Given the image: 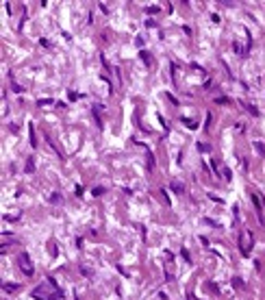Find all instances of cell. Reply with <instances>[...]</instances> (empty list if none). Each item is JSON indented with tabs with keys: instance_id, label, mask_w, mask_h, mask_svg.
Here are the masks:
<instances>
[{
	"instance_id": "6",
	"label": "cell",
	"mask_w": 265,
	"mask_h": 300,
	"mask_svg": "<svg viewBox=\"0 0 265 300\" xmlns=\"http://www.w3.org/2000/svg\"><path fill=\"white\" fill-rule=\"evenodd\" d=\"M254 148H257V152H261V154H263V144H259V141H257V144H254Z\"/></svg>"
},
{
	"instance_id": "3",
	"label": "cell",
	"mask_w": 265,
	"mask_h": 300,
	"mask_svg": "<svg viewBox=\"0 0 265 300\" xmlns=\"http://www.w3.org/2000/svg\"><path fill=\"white\" fill-rule=\"evenodd\" d=\"M172 189H174L176 194H182V192H185V187H182L180 183H172Z\"/></svg>"
},
{
	"instance_id": "5",
	"label": "cell",
	"mask_w": 265,
	"mask_h": 300,
	"mask_svg": "<svg viewBox=\"0 0 265 300\" xmlns=\"http://www.w3.org/2000/svg\"><path fill=\"white\" fill-rule=\"evenodd\" d=\"M26 172H33V159H29V163H26Z\"/></svg>"
},
{
	"instance_id": "2",
	"label": "cell",
	"mask_w": 265,
	"mask_h": 300,
	"mask_svg": "<svg viewBox=\"0 0 265 300\" xmlns=\"http://www.w3.org/2000/svg\"><path fill=\"white\" fill-rule=\"evenodd\" d=\"M17 261H20V270L24 272L26 276H31V274H33V268H31L29 254H26V252H20V254H17Z\"/></svg>"
},
{
	"instance_id": "7",
	"label": "cell",
	"mask_w": 265,
	"mask_h": 300,
	"mask_svg": "<svg viewBox=\"0 0 265 300\" xmlns=\"http://www.w3.org/2000/svg\"><path fill=\"white\" fill-rule=\"evenodd\" d=\"M50 200H52V202H61V198H59V194H52V198H50Z\"/></svg>"
},
{
	"instance_id": "1",
	"label": "cell",
	"mask_w": 265,
	"mask_h": 300,
	"mask_svg": "<svg viewBox=\"0 0 265 300\" xmlns=\"http://www.w3.org/2000/svg\"><path fill=\"white\" fill-rule=\"evenodd\" d=\"M252 233L248 231V229H243V233H241V239H239V248H241V252L243 254H250V250H252Z\"/></svg>"
},
{
	"instance_id": "4",
	"label": "cell",
	"mask_w": 265,
	"mask_h": 300,
	"mask_svg": "<svg viewBox=\"0 0 265 300\" xmlns=\"http://www.w3.org/2000/svg\"><path fill=\"white\" fill-rule=\"evenodd\" d=\"M2 289H5V292H15V289H20V287H17V285H7V283H5Z\"/></svg>"
}]
</instances>
